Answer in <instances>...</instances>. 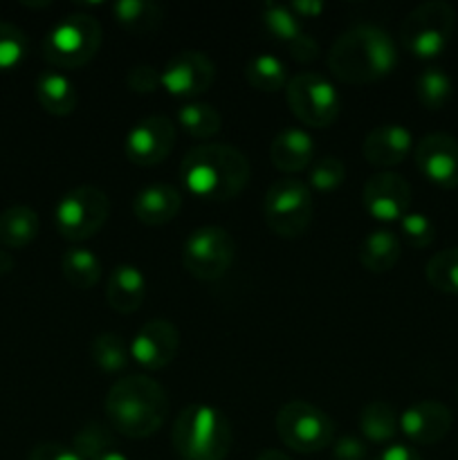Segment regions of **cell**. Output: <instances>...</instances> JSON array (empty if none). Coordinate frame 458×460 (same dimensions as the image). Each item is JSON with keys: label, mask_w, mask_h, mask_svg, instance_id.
<instances>
[{"label": "cell", "mask_w": 458, "mask_h": 460, "mask_svg": "<svg viewBox=\"0 0 458 460\" xmlns=\"http://www.w3.org/2000/svg\"><path fill=\"white\" fill-rule=\"evenodd\" d=\"M171 440L182 460H225L232 449V425L220 409L189 404L175 418Z\"/></svg>", "instance_id": "277c9868"}, {"label": "cell", "mask_w": 458, "mask_h": 460, "mask_svg": "<svg viewBox=\"0 0 458 460\" xmlns=\"http://www.w3.org/2000/svg\"><path fill=\"white\" fill-rule=\"evenodd\" d=\"M61 272L76 290H90L101 279V261L85 247H70L61 256Z\"/></svg>", "instance_id": "83f0119b"}, {"label": "cell", "mask_w": 458, "mask_h": 460, "mask_svg": "<svg viewBox=\"0 0 458 460\" xmlns=\"http://www.w3.org/2000/svg\"><path fill=\"white\" fill-rule=\"evenodd\" d=\"M126 85L137 94H151L155 93L157 88H162L160 72H157L153 66L139 63V66L130 67L128 70V75H126Z\"/></svg>", "instance_id": "74e56055"}, {"label": "cell", "mask_w": 458, "mask_h": 460, "mask_svg": "<svg viewBox=\"0 0 458 460\" xmlns=\"http://www.w3.org/2000/svg\"><path fill=\"white\" fill-rule=\"evenodd\" d=\"M92 359L99 371L119 373L128 367L130 346L117 332H101L92 341Z\"/></svg>", "instance_id": "1f68e13d"}, {"label": "cell", "mask_w": 458, "mask_h": 460, "mask_svg": "<svg viewBox=\"0 0 458 460\" xmlns=\"http://www.w3.org/2000/svg\"><path fill=\"white\" fill-rule=\"evenodd\" d=\"M418 171L440 189H458V139L447 133H429L413 148Z\"/></svg>", "instance_id": "9a60e30c"}, {"label": "cell", "mask_w": 458, "mask_h": 460, "mask_svg": "<svg viewBox=\"0 0 458 460\" xmlns=\"http://www.w3.org/2000/svg\"><path fill=\"white\" fill-rule=\"evenodd\" d=\"M27 54V36L12 22L0 21V72L13 70Z\"/></svg>", "instance_id": "d590c367"}, {"label": "cell", "mask_w": 458, "mask_h": 460, "mask_svg": "<svg viewBox=\"0 0 458 460\" xmlns=\"http://www.w3.org/2000/svg\"><path fill=\"white\" fill-rule=\"evenodd\" d=\"M245 79L247 84L260 93H278L286 90L287 81V66L274 54H256L245 63Z\"/></svg>", "instance_id": "f1b7e54d"}, {"label": "cell", "mask_w": 458, "mask_h": 460, "mask_svg": "<svg viewBox=\"0 0 458 460\" xmlns=\"http://www.w3.org/2000/svg\"><path fill=\"white\" fill-rule=\"evenodd\" d=\"M112 16L117 25L130 34H151L164 21V7L151 0H117L112 4Z\"/></svg>", "instance_id": "484cf974"}, {"label": "cell", "mask_w": 458, "mask_h": 460, "mask_svg": "<svg viewBox=\"0 0 458 460\" xmlns=\"http://www.w3.org/2000/svg\"><path fill=\"white\" fill-rule=\"evenodd\" d=\"M287 7L299 18H313L323 12V3H317V0H296V3H290Z\"/></svg>", "instance_id": "b9f144b4"}, {"label": "cell", "mask_w": 458, "mask_h": 460, "mask_svg": "<svg viewBox=\"0 0 458 460\" xmlns=\"http://www.w3.org/2000/svg\"><path fill=\"white\" fill-rule=\"evenodd\" d=\"M216 63L200 49L178 52L160 72L162 88L173 97H198L214 85Z\"/></svg>", "instance_id": "7c38bea8"}, {"label": "cell", "mask_w": 458, "mask_h": 460, "mask_svg": "<svg viewBox=\"0 0 458 460\" xmlns=\"http://www.w3.org/2000/svg\"><path fill=\"white\" fill-rule=\"evenodd\" d=\"M236 243L227 229L205 225L189 234L182 247V265L198 281H218L233 263Z\"/></svg>", "instance_id": "8fae6325"}, {"label": "cell", "mask_w": 458, "mask_h": 460, "mask_svg": "<svg viewBox=\"0 0 458 460\" xmlns=\"http://www.w3.org/2000/svg\"><path fill=\"white\" fill-rule=\"evenodd\" d=\"M413 148V135L402 124H382L368 130L362 142V155L368 164L391 169L407 160Z\"/></svg>", "instance_id": "d6986e66"}, {"label": "cell", "mask_w": 458, "mask_h": 460, "mask_svg": "<svg viewBox=\"0 0 458 460\" xmlns=\"http://www.w3.org/2000/svg\"><path fill=\"white\" fill-rule=\"evenodd\" d=\"M359 431L366 440L377 445L391 443L400 431V416L389 402H368L359 411Z\"/></svg>", "instance_id": "4316f807"}, {"label": "cell", "mask_w": 458, "mask_h": 460, "mask_svg": "<svg viewBox=\"0 0 458 460\" xmlns=\"http://www.w3.org/2000/svg\"><path fill=\"white\" fill-rule=\"evenodd\" d=\"M72 449L84 460H97L106 452L115 449V438H112L108 427L99 425V422H90L84 429L76 431L75 440H72Z\"/></svg>", "instance_id": "836d02e7"}, {"label": "cell", "mask_w": 458, "mask_h": 460, "mask_svg": "<svg viewBox=\"0 0 458 460\" xmlns=\"http://www.w3.org/2000/svg\"><path fill=\"white\" fill-rule=\"evenodd\" d=\"M260 21H263L265 31L277 43L286 45L296 61L313 63L319 57V43L313 36L305 34L301 18L287 4L265 3L260 9Z\"/></svg>", "instance_id": "e0dca14e"}, {"label": "cell", "mask_w": 458, "mask_h": 460, "mask_svg": "<svg viewBox=\"0 0 458 460\" xmlns=\"http://www.w3.org/2000/svg\"><path fill=\"white\" fill-rule=\"evenodd\" d=\"M357 256L364 270H368L373 274H384L398 265L400 256H402V245H400V238L391 229L380 227L373 229L364 238Z\"/></svg>", "instance_id": "cb8c5ba5"}, {"label": "cell", "mask_w": 458, "mask_h": 460, "mask_svg": "<svg viewBox=\"0 0 458 460\" xmlns=\"http://www.w3.org/2000/svg\"><path fill=\"white\" fill-rule=\"evenodd\" d=\"M101 43L103 30L97 18L90 13H70L45 34L43 57L63 70H76L97 57Z\"/></svg>", "instance_id": "5b68a950"}, {"label": "cell", "mask_w": 458, "mask_h": 460, "mask_svg": "<svg viewBox=\"0 0 458 460\" xmlns=\"http://www.w3.org/2000/svg\"><path fill=\"white\" fill-rule=\"evenodd\" d=\"M34 90L40 108L54 117L72 115L76 103H79V94H76L75 84H72L66 75H61V72H40V75L36 76Z\"/></svg>", "instance_id": "603a6c76"}, {"label": "cell", "mask_w": 458, "mask_h": 460, "mask_svg": "<svg viewBox=\"0 0 458 460\" xmlns=\"http://www.w3.org/2000/svg\"><path fill=\"white\" fill-rule=\"evenodd\" d=\"M103 407L112 429L126 438L142 440L162 429L169 416V395L153 377L128 376L110 386Z\"/></svg>", "instance_id": "3957f363"}, {"label": "cell", "mask_w": 458, "mask_h": 460, "mask_svg": "<svg viewBox=\"0 0 458 460\" xmlns=\"http://www.w3.org/2000/svg\"><path fill=\"white\" fill-rule=\"evenodd\" d=\"M180 349V332L169 319H148L130 341V358L146 371L169 367Z\"/></svg>", "instance_id": "2e32d148"}, {"label": "cell", "mask_w": 458, "mask_h": 460, "mask_svg": "<svg viewBox=\"0 0 458 460\" xmlns=\"http://www.w3.org/2000/svg\"><path fill=\"white\" fill-rule=\"evenodd\" d=\"M178 124L191 137L211 139L223 128V117L209 103L191 102L178 108Z\"/></svg>", "instance_id": "f546056e"}, {"label": "cell", "mask_w": 458, "mask_h": 460, "mask_svg": "<svg viewBox=\"0 0 458 460\" xmlns=\"http://www.w3.org/2000/svg\"><path fill=\"white\" fill-rule=\"evenodd\" d=\"M314 198L308 182L299 178L277 180L263 198V220L281 238H299L313 223Z\"/></svg>", "instance_id": "8992f818"}, {"label": "cell", "mask_w": 458, "mask_h": 460, "mask_svg": "<svg viewBox=\"0 0 458 460\" xmlns=\"http://www.w3.org/2000/svg\"><path fill=\"white\" fill-rule=\"evenodd\" d=\"M452 425L454 416L449 407L436 400H422L400 413V431L418 445L440 443L452 431Z\"/></svg>", "instance_id": "ac0fdd59"}, {"label": "cell", "mask_w": 458, "mask_h": 460, "mask_svg": "<svg viewBox=\"0 0 458 460\" xmlns=\"http://www.w3.org/2000/svg\"><path fill=\"white\" fill-rule=\"evenodd\" d=\"M146 296V279L142 270L130 263L117 265L106 281V301L115 313L133 314Z\"/></svg>", "instance_id": "44dd1931"}, {"label": "cell", "mask_w": 458, "mask_h": 460, "mask_svg": "<svg viewBox=\"0 0 458 460\" xmlns=\"http://www.w3.org/2000/svg\"><path fill=\"white\" fill-rule=\"evenodd\" d=\"M335 422L326 411L304 400L283 404L277 413V434L283 445L301 454H314L330 447L335 440Z\"/></svg>", "instance_id": "ba28073f"}, {"label": "cell", "mask_w": 458, "mask_h": 460, "mask_svg": "<svg viewBox=\"0 0 458 460\" xmlns=\"http://www.w3.org/2000/svg\"><path fill=\"white\" fill-rule=\"evenodd\" d=\"M366 443L355 436H339L332 440V458L335 460H366Z\"/></svg>", "instance_id": "f35d334b"}, {"label": "cell", "mask_w": 458, "mask_h": 460, "mask_svg": "<svg viewBox=\"0 0 458 460\" xmlns=\"http://www.w3.org/2000/svg\"><path fill=\"white\" fill-rule=\"evenodd\" d=\"M175 144V124L164 115H151L139 119L128 130L124 153L128 162L137 166H155L169 157Z\"/></svg>", "instance_id": "4fadbf2b"}, {"label": "cell", "mask_w": 458, "mask_h": 460, "mask_svg": "<svg viewBox=\"0 0 458 460\" xmlns=\"http://www.w3.org/2000/svg\"><path fill=\"white\" fill-rule=\"evenodd\" d=\"M27 460H84L72 447L61 443H39Z\"/></svg>", "instance_id": "ab89813d"}, {"label": "cell", "mask_w": 458, "mask_h": 460, "mask_svg": "<svg viewBox=\"0 0 458 460\" xmlns=\"http://www.w3.org/2000/svg\"><path fill=\"white\" fill-rule=\"evenodd\" d=\"M182 209V193L173 184L157 182L148 184L142 191H137L133 200V214L139 223L148 227H160L171 223Z\"/></svg>", "instance_id": "ffe728a7"}, {"label": "cell", "mask_w": 458, "mask_h": 460, "mask_svg": "<svg viewBox=\"0 0 458 460\" xmlns=\"http://www.w3.org/2000/svg\"><path fill=\"white\" fill-rule=\"evenodd\" d=\"M13 270V256L9 252H4V247H0V274H7Z\"/></svg>", "instance_id": "7bdbcfd3"}, {"label": "cell", "mask_w": 458, "mask_h": 460, "mask_svg": "<svg viewBox=\"0 0 458 460\" xmlns=\"http://www.w3.org/2000/svg\"><path fill=\"white\" fill-rule=\"evenodd\" d=\"M269 160L283 173H299L314 160V142L304 128H283L269 144Z\"/></svg>", "instance_id": "7402d4cb"}, {"label": "cell", "mask_w": 458, "mask_h": 460, "mask_svg": "<svg viewBox=\"0 0 458 460\" xmlns=\"http://www.w3.org/2000/svg\"><path fill=\"white\" fill-rule=\"evenodd\" d=\"M416 97L427 111H440L452 99V79L443 67H427L416 79Z\"/></svg>", "instance_id": "4dcf8cb0"}, {"label": "cell", "mask_w": 458, "mask_h": 460, "mask_svg": "<svg viewBox=\"0 0 458 460\" xmlns=\"http://www.w3.org/2000/svg\"><path fill=\"white\" fill-rule=\"evenodd\" d=\"M108 216H110V200L106 191L92 184L70 189L58 200L57 211H54L58 234L72 243L88 241L94 234H99Z\"/></svg>", "instance_id": "9c48e42d"}, {"label": "cell", "mask_w": 458, "mask_h": 460, "mask_svg": "<svg viewBox=\"0 0 458 460\" xmlns=\"http://www.w3.org/2000/svg\"><path fill=\"white\" fill-rule=\"evenodd\" d=\"M431 288L445 295H458V247L436 252L425 268Z\"/></svg>", "instance_id": "d6a6232c"}, {"label": "cell", "mask_w": 458, "mask_h": 460, "mask_svg": "<svg viewBox=\"0 0 458 460\" xmlns=\"http://www.w3.org/2000/svg\"><path fill=\"white\" fill-rule=\"evenodd\" d=\"M256 460H292L287 454L278 452V449H265V452L259 454V458Z\"/></svg>", "instance_id": "ee69618b"}, {"label": "cell", "mask_w": 458, "mask_h": 460, "mask_svg": "<svg viewBox=\"0 0 458 460\" xmlns=\"http://www.w3.org/2000/svg\"><path fill=\"white\" fill-rule=\"evenodd\" d=\"M456 30V12L445 0H429L418 4L402 21L400 36L416 58L429 61L447 49Z\"/></svg>", "instance_id": "52a82bcc"}, {"label": "cell", "mask_w": 458, "mask_h": 460, "mask_svg": "<svg viewBox=\"0 0 458 460\" xmlns=\"http://www.w3.org/2000/svg\"><path fill=\"white\" fill-rule=\"evenodd\" d=\"M97 460H128V458H126L121 452H117V449H110V452H106L103 456H99Z\"/></svg>", "instance_id": "f6af8a7d"}, {"label": "cell", "mask_w": 458, "mask_h": 460, "mask_svg": "<svg viewBox=\"0 0 458 460\" xmlns=\"http://www.w3.org/2000/svg\"><path fill=\"white\" fill-rule=\"evenodd\" d=\"M292 115L313 128H328L339 117L341 99L328 76L319 72H299L286 85Z\"/></svg>", "instance_id": "30bf717a"}, {"label": "cell", "mask_w": 458, "mask_h": 460, "mask_svg": "<svg viewBox=\"0 0 458 460\" xmlns=\"http://www.w3.org/2000/svg\"><path fill=\"white\" fill-rule=\"evenodd\" d=\"M398 66V48L386 30L377 25H355L337 36L328 52V67L344 84H373Z\"/></svg>", "instance_id": "6da1fadb"}, {"label": "cell", "mask_w": 458, "mask_h": 460, "mask_svg": "<svg viewBox=\"0 0 458 460\" xmlns=\"http://www.w3.org/2000/svg\"><path fill=\"white\" fill-rule=\"evenodd\" d=\"M375 460H422V456L416 449L407 447V445H389V447L377 454Z\"/></svg>", "instance_id": "60d3db41"}, {"label": "cell", "mask_w": 458, "mask_h": 460, "mask_svg": "<svg viewBox=\"0 0 458 460\" xmlns=\"http://www.w3.org/2000/svg\"><path fill=\"white\" fill-rule=\"evenodd\" d=\"M364 209L382 223H395L409 214L411 207V184L393 171H380L371 175L362 191Z\"/></svg>", "instance_id": "5bb4252c"}, {"label": "cell", "mask_w": 458, "mask_h": 460, "mask_svg": "<svg viewBox=\"0 0 458 460\" xmlns=\"http://www.w3.org/2000/svg\"><path fill=\"white\" fill-rule=\"evenodd\" d=\"M346 180V166L339 157H321L310 166L308 187L319 193H330L339 189Z\"/></svg>", "instance_id": "e575fe53"}, {"label": "cell", "mask_w": 458, "mask_h": 460, "mask_svg": "<svg viewBox=\"0 0 458 460\" xmlns=\"http://www.w3.org/2000/svg\"><path fill=\"white\" fill-rule=\"evenodd\" d=\"M250 162L229 144L193 146L180 164V180L202 200H233L250 182Z\"/></svg>", "instance_id": "7a4b0ae2"}, {"label": "cell", "mask_w": 458, "mask_h": 460, "mask_svg": "<svg viewBox=\"0 0 458 460\" xmlns=\"http://www.w3.org/2000/svg\"><path fill=\"white\" fill-rule=\"evenodd\" d=\"M40 218L31 207L13 205L0 214V245L7 250H22L36 241Z\"/></svg>", "instance_id": "d4e9b609"}, {"label": "cell", "mask_w": 458, "mask_h": 460, "mask_svg": "<svg viewBox=\"0 0 458 460\" xmlns=\"http://www.w3.org/2000/svg\"><path fill=\"white\" fill-rule=\"evenodd\" d=\"M400 232H402V238L413 250H425L436 241V225L431 223L429 216L418 214V211H409L400 220Z\"/></svg>", "instance_id": "8d00e7d4"}]
</instances>
